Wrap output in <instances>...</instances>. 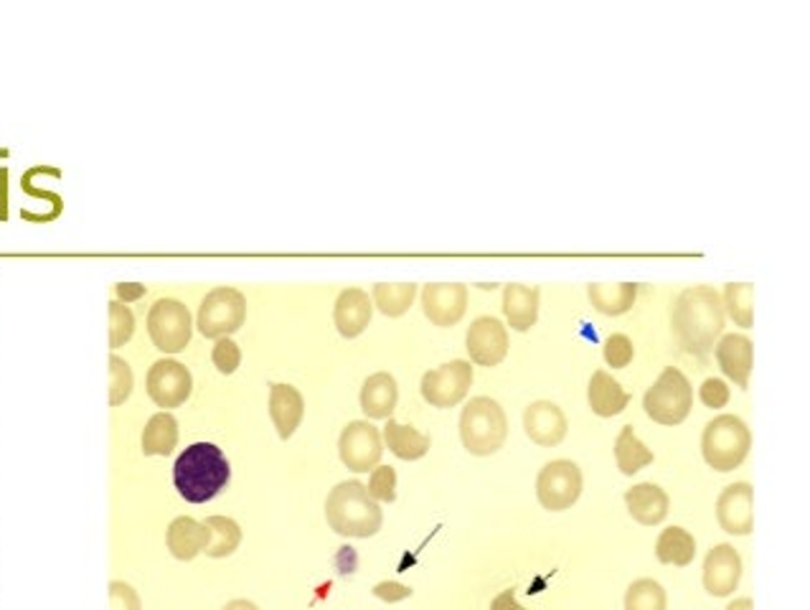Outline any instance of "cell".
Returning <instances> with one entry per match:
<instances>
[{
  "instance_id": "cell-40",
  "label": "cell",
  "mask_w": 810,
  "mask_h": 610,
  "mask_svg": "<svg viewBox=\"0 0 810 610\" xmlns=\"http://www.w3.org/2000/svg\"><path fill=\"white\" fill-rule=\"evenodd\" d=\"M110 610H143L136 588L122 580L110 582Z\"/></svg>"
},
{
  "instance_id": "cell-20",
  "label": "cell",
  "mask_w": 810,
  "mask_h": 610,
  "mask_svg": "<svg viewBox=\"0 0 810 610\" xmlns=\"http://www.w3.org/2000/svg\"><path fill=\"white\" fill-rule=\"evenodd\" d=\"M305 415V399L292 384H270V417L272 425L278 428V436L282 440H290L295 436Z\"/></svg>"
},
{
  "instance_id": "cell-4",
  "label": "cell",
  "mask_w": 810,
  "mask_h": 610,
  "mask_svg": "<svg viewBox=\"0 0 810 610\" xmlns=\"http://www.w3.org/2000/svg\"><path fill=\"white\" fill-rule=\"evenodd\" d=\"M508 420L504 407L490 397H473L461 415V440L471 456L486 458L506 446Z\"/></svg>"
},
{
  "instance_id": "cell-32",
  "label": "cell",
  "mask_w": 810,
  "mask_h": 610,
  "mask_svg": "<svg viewBox=\"0 0 810 610\" xmlns=\"http://www.w3.org/2000/svg\"><path fill=\"white\" fill-rule=\"evenodd\" d=\"M371 298L374 306H377L384 315L399 319V315H404L409 308H412L417 298V286H412V282H399V286L379 282V286H374Z\"/></svg>"
},
{
  "instance_id": "cell-24",
  "label": "cell",
  "mask_w": 810,
  "mask_h": 610,
  "mask_svg": "<svg viewBox=\"0 0 810 610\" xmlns=\"http://www.w3.org/2000/svg\"><path fill=\"white\" fill-rule=\"evenodd\" d=\"M539 296L537 286H506L504 288V313L514 331H529L539 319Z\"/></svg>"
},
{
  "instance_id": "cell-1",
  "label": "cell",
  "mask_w": 810,
  "mask_h": 610,
  "mask_svg": "<svg viewBox=\"0 0 810 610\" xmlns=\"http://www.w3.org/2000/svg\"><path fill=\"white\" fill-rule=\"evenodd\" d=\"M724 303L712 286L683 290L673 306L671 325L679 346L691 356H706L724 331Z\"/></svg>"
},
{
  "instance_id": "cell-36",
  "label": "cell",
  "mask_w": 810,
  "mask_h": 610,
  "mask_svg": "<svg viewBox=\"0 0 810 610\" xmlns=\"http://www.w3.org/2000/svg\"><path fill=\"white\" fill-rule=\"evenodd\" d=\"M136 333V315L120 300L110 303V349H120L128 344Z\"/></svg>"
},
{
  "instance_id": "cell-28",
  "label": "cell",
  "mask_w": 810,
  "mask_h": 610,
  "mask_svg": "<svg viewBox=\"0 0 810 610\" xmlns=\"http://www.w3.org/2000/svg\"><path fill=\"white\" fill-rule=\"evenodd\" d=\"M587 296H590V303L595 306L597 313H603V315H623V313L630 311L633 303H636L638 286H633V282H615V286H600V282H595V286L587 288Z\"/></svg>"
},
{
  "instance_id": "cell-7",
  "label": "cell",
  "mask_w": 810,
  "mask_h": 610,
  "mask_svg": "<svg viewBox=\"0 0 810 610\" xmlns=\"http://www.w3.org/2000/svg\"><path fill=\"white\" fill-rule=\"evenodd\" d=\"M194 321L188 306L175 298H161L148 311V336L163 354H181L188 346Z\"/></svg>"
},
{
  "instance_id": "cell-11",
  "label": "cell",
  "mask_w": 810,
  "mask_h": 610,
  "mask_svg": "<svg viewBox=\"0 0 810 610\" xmlns=\"http://www.w3.org/2000/svg\"><path fill=\"white\" fill-rule=\"evenodd\" d=\"M338 456L348 471H374L384 456V438L379 428H374L366 420L348 422L338 438Z\"/></svg>"
},
{
  "instance_id": "cell-42",
  "label": "cell",
  "mask_w": 810,
  "mask_h": 610,
  "mask_svg": "<svg viewBox=\"0 0 810 610\" xmlns=\"http://www.w3.org/2000/svg\"><path fill=\"white\" fill-rule=\"evenodd\" d=\"M374 596L384 600V603H399V600H407L409 596H412V588L402 582L387 580V582H379L377 588H374Z\"/></svg>"
},
{
  "instance_id": "cell-21",
  "label": "cell",
  "mask_w": 810,
  "mask_h": 610,
  "mask_svg": "<svg viewBox=\"0 0 810 610\" xmlns=\"http://www.w3.org/2000/svg\"><path fill=\"white\" fill-rule=\"evenodd\" d=\"M208 539H212V532L206 529V524L191 520V516H175L169 524V532H165L171 555L181 563H191L196 555H202L208 547Z\"/></svg>"
},
{
  "instance_id": "cell-38",
  "label": "cell",
  "mask_w": 810,
  "mask_h": 610,
  "mask_svg": "<svg viewBox=\"0 0 810 610\" xmlns=\"http://www.w3.org/2000/svg\"><path fill=\"white\" fill-rule=\"evenodd\" d=\"M605 362L607 366H613V370H625L633 362V354H636V349H633V341L625 336V333H613L605 341Z\"/></svg>"
},
{
  "instance_id": "cell-46",
  "label": "cell",
  "mask_w": 810,
  "mask_h": 610,
  "mask_svg": "<svg viewBox=\"0 0 810 610\" xmlns=\"http://www.w3.org/2000/svg\"><path fill=\"white\" fill-rule=\"evenodd\" d=\"M724 610H755V603H753V598H737V600H732V603Z\"/></svg>"
},
{
  "instance_id": "cell-31",
  "label": "cell",
  "mask_w": 810,
  "mask_h": 610,
  "mask_svg": "<svg viewBox=\"0 0 810 610\" xmlns=\"http://www.w3.org/2000/svg\"><path fill=\"white\" fill-rule=\"evenodd\" d=\"M206 529L212 532V539H208V547L204 553L214 559L229 557L237 553V547L241 545V529L239 524L229 520V516H208L204 522Z\"/></svg>"
},
{
  "instance_id": "cell-23",
  "label": "cell",
  "mask_w": 810,
  "mask_h": 610,
  "mask_svg": "<svg viewBox=\"0 0 810 610\" xmlns=\"http://www.w3.org/2000/svg\"><path fill=\"white\" fill-rule=\"evenodd\" d=\"M361 409L369 420H389L395 415L397 399H399V387L397 379L387 372L371 374L361 387Z\"/></svg>"
},
{
  "instance_id": "cell-39",
  "label": "cell",
  "mask_w": 810,
  "mask_h": 610,
  "mask_svg": "<svg viewBox=\"0 0 810 610\" xmlns=\"http://www.w3.org/2000/svg\"><path fill=\"white\" fill-rule=\"evenodd\" d=\"M212 362L222 374H234L241 364V349L231 339H219L212 351Z\"/></svg>"
},
{
  "instance_id": "cell-13",
  "label": "cell",
  "mask_w": 810,
  "mask_h": 610,
  "mask_svg": "<svg viewBox=\"0 0 810 610\" xmlns=\"http://www.w3.org/2000/svg\"><path fill=\"white\" fill-rule=\"evenodd\" d=\"M465 346L473 364L490 370V366H498L504 362L511 344H508V331L504 323L493 319V315H480V319H475L471 329H467Z\"/></svg>"
},
{
  "instance_id": "cell-30",
  "label": "cell",
  "mask_w": 810,
  "mask_h": 610,
  "mask_svg": "<svg viewBox=\"0 0 810 610\" xmlns=\"http://www.w3.org/2000/svg\"><path fill=\"white\" fill-rule=\"evenodd\" d=\"M615 461L623 475H636L642 468L654 463V453H650V448L642 446L630 425H625L620 436L615 438Z\"/></svg>"
},
{
  "instance_id": "cell-27",
  "label": "cell",
  "mask_w": 810,
  "mask_h": 610,
  "mask_svg": "<svg viewBox=\"0 0 810 610\" xmlns=\"http://www.w3.org/2000/svg\"><path fill=\"white\" fill-rule=\"evenodd\" d=\"M656 557L663 565L689 567L696 557V539L683 526H668L656 542Z\"/></svg>"
},
{
  "instance_id": "cell-12",
  "label": "cell",
  "mask_w": 810,
  "mask_h": 610,
  "mask_svg": "<svg viewBox=\"0 0 810 610\" xmlns=\"http://www.w3.org/2000/svg\"><path fill=\"white\" fill-rule=\"evenodd\" d=\"M148 397L153 399L158 407L173 409L181 407L191 397L194 389V377H191L188 366L175 362V358H161L148 370L145 377Z\"/></svg>"
},
{
  "instance_id": "cell-10",
  "label": "cell",
  "mask_w": 810,
  "mask_h": 610,
  "mask_svg": "<svg viewBox=\"0 0 810 610\" xmlns=\"http://www.w3.org/2000/svg\"><path fill=\"white\" fill-rule=\"evenodd\" d=\"M473 384V366L465 358H455V362L442 364L438 370L428 372L422 377L420 392L424 403L438 407V409H450L461 405L467 397V389Z\"/></svg>"
},
{
  "instance_id": "cell-3",
  "label": "cell",
  "mask_w": 810,
  "mask_h": 610,
  "mask_svg": "<svg viewBox=\"0 0 810 610\" xmlns=\"http://www.w3.org/2000/svg\"><path fill=\"white\" fill-rule=\"evenodd\" d=\"M325 520L341 537L366 539L381 529L384 512L361 481H344L325 499Z\"/></svg>"
},
{
  "instance_id": "cell-22",
  "label": "cell",
  "mask_w": 810,
  "mask_h": 610,
  "mask_svg": "<svg viewBox=\"0 0 810 610\" xmlns=\"http://www.w3.org/2000/svg\"><path fill=\"white\" fill-rule=\"evenodd\" d=\"M625 506L633 520L642 526H658L666 516L668 509H671V499H668L666 491L656 483H638L633 486L628 494H625Z\"/></svg>"
},
{
  "instance_id": "cell-45",
  "label": "cell",
  "mask_w": 810,
  "mask_h": 610,
  "mask_svg": "<svg viewBox=\"0 0 810 610\" xmlns=\"http://www.w3.org/2000/svg\"><path fill=\"white\" fill-rule=\"evenodd\" d=\"M222 610H260L257 608L252 600H245V598H237V600H229L227 606H224Z\"/></svg>"
},
{
  "instance_id": "cell-35",
  "label": "cell",
  "mask_w": 810,
  "mask_h": 610,
  "mask_svg": "<svg viewBox=\"0 0 810 610\" xmlns=\"http://www.w3.org/2000/svg\"><path fill=\"white\" fill-rule=\"evenodd\" d=\"M132 384H136V377H132L130 364L125 362L122 356L112 354L110 356V405L112 407L122 405L125 399L132 395Z\"/></svg>"
},
{
  "instance_id": "cell-34",
  "label": "cell",
  "mask_w": 810,
  "mask_h": 610,
  "mask_svg": "<svg viewBox=\"0 0 810 610\" xmlns=\"http://www.w3.org/2000/svg\"><path fill=\"white\" fill-rule=\"evenodd\" d=\"M668 596L661 582L640 578L625 590V610H666Z\"/></svg>"
},
{
  "instance_id": "cell-33",
  "label": "cell",
  "mask_w": 810,
  "mask_h": 610,
  "mask_svg": "<svg viewBox=\"0 0 810 610\" xmlns=\"http://www.w3.org/2000/svg\"><path fill=\"white\" fill-rule=\"evenodd\" d=\"M755 290L747 282H730L724 288V313L732 315V321L742 325V329H753L755 323V306H753Z\"/></svg>"
},
{
  "instance_id": "cell-6",
  "label": "cell",
  "mask_w": 810,
  "mask_h": 610,
  "mask_svg": "<svg viewBox=\"0 0 810 610\" xmlns=\"http://www.w3.org/2000/svg\"><path fill=\"white\" fill-rule=\"evenodd\" d=\"M694 407V389H691L689 379L683 377L681 370L676 366H666L661 377L654 382V387L642 397V409L650 420L658 425H681L691 415Z\"/></svg>"
},
{
  "instance_id": "cell-17",
  "label": "cell",
  "mask_w": 810,
  "mask_h": 610,
  "mask_svg": "<svg viewBox=\"0 0 810 610\" xmlns=\"http://www.w3.org/2000/svg\"><path fill=\"white\" fill-rule=\"evenodd\" d=\"M523 430H526V436H529V440L537 442V446L557 448L559 442L566 438L570 422H566V415L562 413V407L549 403V399H539V403H531L529 407H526Z\"/></svg>"
},
{
  "instance_id": "cell-37",
  "label": "cell",
  "mask_w": 810,
  "mask_h": 610,
  "mask_svg": "<svg viewBox=\"0 0 810 610\" xmlns=\"http://www.w3.org/2000/svg\"><path fill=\"white\" fill-rule=\"evenodd\" d=\"M369 496L377 501V504H391L397 499V471L391 465H377L371 471L369 479Z\"/></svg>"
},
{
  "instance_id": "cell-8",
  "label": "cell",
  "mask_w": 810,
  "mask_h": 610,
  "mask_svg": "<svg viewBox=\"0 0 810 610\" xmlns=\"http://www.w3.org/2000/svg\"><path fill=\"white\" fill-rule=\"evenodd\" d=\"M247 319V298L237 288H214L198 308V331L206 339H229Z\"/></svg>"
},
{
  "instance_id": "cell-9",
  "label": "cell",
  "mask_w": 810,
  "mask_h": 610,
  "mask_svg": "<svg viewBox=\"0 0 810 610\" xmlns=\"http://www.w3.org/2000/svg\"><path fill=\"white\" fill-rule=\"evenodd\" d=\"M582 471L572 461H551L539 471L537 496L547 512H566L582 496Z\"/></svg>"
},
{
  "instance_id": "cell-25",
  "label": "cell",
  "mask_w": 810,
  "mask_h": 610,
  "mask_svg": "<svg viewBox=\"0 0 810 610\" xmlns=\"http://www.w3.org/2000/svg\"><path fill=\"white\" fill-rule=\"evenodd\" d=\"M587 399H590V409L597 417H615L630 405L628 392L620 387V382L609 377L605 370H597L595 374H592L590 387H587Z\"/></svg>"
},
{
  "instance_id": "cell-2",
  "label": "cell",
  "mask_w": 810,
  "mask_h": 610,
  "mask_svg": "<svg viewBox=\"0 0 810 610\" xmlns=\"http://www.w3.org/2000/svg\"><path fill=\"white\" fill-rule=\"evenodd\" d=\"M231 468L214 442H194L173 463V483L188 504H206L227 489Z\"/></svg>"
},
{
  "instance_id": "cell-18",
  "label": "cell",
  "mask_w": 810,
  "mask_h": 610,
  "mask_svg": "<svg viewBox=\"0 0 810 610\" xmlns=\"http://www.w3.org/2000/svg\"><path fill=\"white\" fill-rule=\"evenodd\" d=\"M714 354L716 362H720V370L724 372V377H730L737 387L747 389L749 384V374H753V362H755V349L753 341L742 333H730L724 336L720 344H714Z\"/></svg>"
},
{
  "instance_id": "cell-16",
  "label": "cell",
  "mask_w": 810,
  "mask_h": 610,
  "mask_svg": "<svg viewBox=\"0 0 810 610\" xmlns=\"http://www.w3.org/2000/svg\"><path fill=\"white\" fill-rule=\"evenodd\" d=\"M742 580V557L732 545H716L704 557V590L714 598H730Z\"/></svg>"
},
{
  "instance_id": "cell-19",
  "label": "cell",
  "mask_w": 810,
  "mask_h": 610,
  "mask_svg": "<svg viewBox=\"0 0 810 610\" xmlns=\"http://www.w3.org/2000/svg\"><path fill=\"white\" fill-rule=\"evenodd\" d=\"M371 298L369 292L361 288H346L341 292L336 300V308H333V321H336V329L344 339H356L361 336L366 331V325L371 323Z\"/></svg>"
},
{
  "instance_id": "cell-41",
  "label": "cell",
  "mask_w": 810,
  "mask_h": 610,
  "mask_svg": "<svg viewBox=\"0 0 810 610\" xmlns=\"http://www.w3.org/2000/svg\"><path fill=\"white\" fill-rule=\"evenodd\" d=\"M701 403L712 409L726 407V403H730V387H726V384L716 377L706 379L704 384H701Z\"/></svg>"
},
{
  "instance_id": "cell-5",
  "label": "cell",
  "mask_w": 810,
  "mask_h": 610,
  "mask_svg": "<svg viewBox=\"0 0 810 610\" xmlns=\"http://www.w3.org/2000/svg\"><path fill=\"white\" fill-rule=\"evenodd\" d=\"M753 448V432L737 415H720L704 428L701 456L716 473H730L745 463Z\"/></svg>"
},
{
  "instance_id": "cell-26",
  "label": "cell",
  "mask_w": 810,
  "mask_h": 610,
  "mask_svg": "<svg viewBox=\"0 0 810 610\" xmlns=\"http://www.w3.org/2000/svg\"><path fill=\"white\" fill-rule=\"evenodd\" d=\"M381 438L387 442L391 453L402 458V461H420V458L428 456V450L432 446L430 436H424V432L412 428V425L397 422L395 417L387 420V428H384Z\"/></svg>"
},
{
  "instance_id": "cell-14",
  "label": "cell",
  "mask_w": 810,
  "mask_h": 610,
  "mask_svg": "<svg viewBox=\"0 0 810 610\" xmlns=\"http://www.w3.org/2000/svg\"><path fill=\"white\" fill-rule=\"evenodd\" d=\"M716 522L732 537H747L755 529V491L739 481L726 486L716 499Z\"/></svg>"
},
{
  "instance_id": "cell-15",
  "label": "cell",
  "mask_w": 810,
  "mask_h": 610,
  "mask_svg": "<svg viewBox=\"0 0 810 610\" xmlns=\"http://www.w3.org/2000/svg\"><path fill=\"white\" fill-rule=\"evenodd\" d=\"M422 311L440 329H450L463 321L467 311V288L457 282H432L422 290Z\"/></svg>"
},
{
  "instance_id": "cell-44",
  "label": "cell",
  "mask_w": 810,
  "mask_h": 610,
  "mask_svg": "<svg viewBox=\"0 0 810 610\" xmlns=\"http://www.w3.org/2000/svg\"><path fill=\"white\" fill-rule=\"evenodd\" d=\"M490 610H526V608L516 600L514 590H504L490 600Z\"/></svg>"
},
{
  "instance_id": "cell-43",
  "label": "cell",
  "mask_w": 810,
  "mask_h": 610,
  "mask_svg": "<svg viewBox=\"0 0 810 610\" xmlns=\"http://www.w3.org/2000/svg\"><path fill=\"white\" fill-rule=\"evenodd\" d=\"M145 286H140V282H117V286H115V292H117V300H120V303L125 306V303H136V300H140V298H143L145 296Z\"/></svg>"
},
{
  "instance_id": "cell-29",
  "label": "cell",
  "mask_w": 810,
  "mask_h": 610,
  "mask_svg": "<svg viewBox=\"0 0 810 610\" xmlns=\"http://www.w3.org/2000/svg\"><path fill=\"white\" fill-rule=\"evenodd\" d=\"M179 446V420L171 413H158L148 420L143 430L145 456H171Z\"/></svg>"
}]
</instances>
